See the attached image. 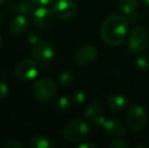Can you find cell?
Returning a JSON list of instances; mask_svg holds the SVG:
<instances>
[{
  "label": "cell",
  "instance_id": "23",
  "mask_svg": "<svg viewBox=\"0 0 149 148\" xmlns=\"http://www.w3.org/2000/svg\"><path fill=\"white\" fill-rule=\"evenodd\" d=\"M72 99L75 103L82 104V103H84L85 99H86V95H85V93L83 92V91H77V92H75L74 94H73Z\"/></svg>",
  "mask_w": 149,
  "mask_h": 148
},
{
  "label": "cell",
  "instance_id": "30",
  "mask_svg": "<svg viewBox=\"0 0 149 148\" xmlns=\"http://www.w3.org/2000/svg\"><path fill=\"white\" fill-rule=\"evenodd\" d=\"M143 2L146 4V5H149V0H143Z\"/></svg>",
  "mask_w": 149,
  "mask_h": 148
},
{
  "label": "cell",
  "instance_id": "10",
  "mask_svg": "<svg viewBox=\"0 0 149 148\" xmlns=\"http://www.w3.org/2000/svg\"><path fill=\"white\" fill-rule=\"evenodd\" d=\"M54 13H52L50 10L46 9L44 7H40L33 11V22L36 26L40 30H47L51 28L54 22Z\"/></svg>",
  "mask_w": 149,
  "mask_h": 148
},
{
  "label": "cell",
  "instance_id": "8",
  "mask_svg": "<svg viewBox=\"0 0 149 148\" xmlns=\"http://www.w3.org/2000/svg\"><path fill=\"white\" fill-rule=\"evenodd\" d=\"M31 54L35 60L41 63H48L55 56V50L49 42L40 41L33 46Z\"/></svg>",
  "mask_w": 149,
  "mask_h": 148
},
{
  "label": "cell",
  "instance_id": "17",
  "mask_svg": "<svg viewBox=\"0 0 149 148\" xmlns=\"http://www.w3.org/2000/svg\"><path fill=\"white\" fill-rule=\"evenodd\" d=\"M138 0H121L119 3V10L124 16L133 13L137 10Z\"/></svg>",
  "mask_w": 149,
  "mask_h": 148
},
{
  "label": "cell",
  "instance_id": "11",
  "mask_svg": "<svg viewBox=\"0 0 149 148\" xmlns=\"http://www.w3.org/2000/svg\"><path fill=\"white\" fill-rule=\"evenodd\" d=\"M102 129L110 136L115 137V138H120L126 134V129L123 123L116 119H109V120L106 119L102 125Z\"/></svg>",
  "mask_w": 149,
  "mask_h": 148
},
{
  "label": "cell",
  "instance_id": "28",
  "mask_svg": "<svg viewBox=\"0 0 149 148\" xmlns=\"http://www.w3.org/2000/svg\"><path fill=\"white\" fill-rule=\"evenodd\" d=\"M95 144L93 143H90V142H84V143H81V144L78 145V148H96Z\"/></svg>",
  "mask_w": 149,
  "mask_h": 148
},
{
  "label": "cell",
  "instance_id": "12",
  "mask_svg": "<svg viewBox=\"0 0 149 148\" xmlns=\"http://www.w3.org/2000/svg\"><path fill=\"white\" fill-rule=\"evenodd\" d=\"M29 26V19L28 16L22 15V14H18L17 16L11 19L8 26V30H9L10 34L13 36H20L26 31Z\"/></svg>",
  "mask_w": 149,
  "mask_h": 148
},
{
  "label": "cell",
  "instance_id": "3",
  "mask_svg": "<svg viewBox=\"0 0 149 148\" xmlns=\"http://www.w3.org/2000/svg\"><path fill=\"white\" fill-rule=\"evenodd\" d=\"M148 45V34L143 28L136 26L131 31L128 42L127 53L129 55H138L146 49Z\"/></svg>",
  "mask_w": 149,
  "mask_h": 148
},
{
  "label": "cell",
  "instance_id": "24",
  "mask_svg": "<svg viewBox=\"0 0 149 148\" xmlns=\"http://www.w3.org/2000/svg\"><path fill=\"white\" fill-rule=\"evenodd\" d=\"M8 91H9L8 85L6 84L5 82L1 81V82H0V99H5V97L8 95Z\"/></svg>",
  "mask_w": 149,
  "mask_h": 148
},
{
  "label": "cell",
  "instance_id": "1",
  "mask_svg": "<svg viewBox=\"0 0 149 148\" xmlns=\"http://www.w3.org/2000/svg\"><path fill=\"white\" fill-rule=\"evenodd\" d=\"M129 22L125 16L113 14L102 24L100 35L104 42L109 46L116 47L121 45L128 33Z\"/></svg>",
  "mask_w": 149,
  "mask_h": 148
},
{
  "label": "cell",
  "instance_id": "19",
  "mask_svg": "<svg viewBox=\"0 0 149 148\" xmlns=\"http://www.w3.org/2000/svg\"><path fill=\"white\" fill-rule=\"evenodd\" d=\"M73 80H74V78H73V75L71 73H69V72H63V73H61L59 75V77H58V82H59V84L61 86H69V85L72 84Z\"/></svg>",
  "mask_w": 149,
  "mask_h": 148
},
{
  "label": "cell",
  "instance_id": "21",
  "mask_svg": "<svg viewBox=\"0 0 149 148\" xmlns=\"http://www.w3.org/2000/svg\"><path fill=\"white\" fill-rule=\"evenodd\" d=\"M4 147L5 148H24V145L22 142L16 139H9L4 143Z\"/></svg>",
  "mask_w": 149,
  "mask_h": 148
},
{
  "label": "cell",
  "instance_id": "29",
  "mask_svg": "<svg viewBox=\"0 0 149 148\" xmlns=\"http://www.w3.org/2000/svg\"><path fill=\"white\" fill-rule=\"evenodd\" d=\"M6 1H7V0H0V5H1V4H4Z\"/></svg>",
  "mask_w": 149,
  "mask_h": 148
},
{
  "label": "cell",
  "instance_id": "27",
  "mask_svg": "<svg viewBox=\"0 0 149 148\" xmlns=\"http://www.w3.org/2000/svg\"><path fill=\"white\" fill-rule=\"evenodd\" d=\"M33 4H39V5H47V4L53 2L54 0H31Z\"/></svg>",
  "mask_w": 149,
  "mask_h": 148
},
{
  "label": "cell",
  "instance_id": "31",
  "mask_svg": "<svg viewBox=\"0 0 149 148\" xmlns=\"http://www.w3.org/2000/svg\"><path fill=\"white\" fill-rule=\"evenodd\" d=\"M1 43H2V40H1V37H0V47H1Z\"/></svg>",
  "mask_w": 149,
  "mask_h": 148
},
{
  "label": "cell",
  "instance_id": "13",
  "mask_svg": "<svg viewBox=\"0 0 149 148\" xmlns=\"http://www.w3.org/2000/svg\"><path fill=\"white\" fill-rule=\"evenodd\" d=\"M107 105L110 110L114 112L123 111L128 106V99L126 97L122 94H114L111 95L107 101Z\"/></svg>",
  "mask_w": 149,
  "mask_h": 148
},
{
  "label": "cell",
  "instance_id": "6",
  "mask_svg": "<svg viewBox=\"0 0 149 148\" xmlns=\"http://www.w3.org/2000/svg\"><path fill=\"white\" fill-rule=\"evenodd\" d=\"M14 74L20 80H33L39 74V66L33 60H22L14 68Z\"/></svg>",
  "mask_w": 149,
  "mask_h": 148
},
{
  "label": "cell",
  "instance_id": "18",
  "mask_svg": "<svg viewBox=\"0 0 149 148\" xmlns=\"http://www.w3.org/2000/svg\"><path fill=\"white\" fill-rule=\"evenodd\" d=\"M71 101L67 97H60L54 103V108L58 112H65L70 108Z\"/></svg>",
  "mask_w": 149,
  "mask_h": 148
},
{
  "label": "cell",
  "instance_id": "26",
  "mask_svg": "<svg viewBox=\"0 0 149 148\" xmlns=\"http://www.w3.org/2000/svg\"><path fill=\"white\" fill-rule=\"evenodd\" d=\"M28 42H29V44H30V45L35 46L36 44L40 42V37L38 36L36 33H31V34L28 36Z\"/></svg>",
  "mask_w": 149,
  "mask_h": 148
},
{
  "label": "cell",
  "instance_id": "22",
  "mask_svg": "<svg viewBox=\"0 0 149 148\" xmlns=\"http://www.w3.org/2000/svg\"><path fill=\"white\" fill-rule=\"evenodd\" d=\"M110 147L112 148H129V144L126 142L125 140L118 139V140H114L110 144Z\"/></svg>",
  "mask_w": 149,
  "mask_h": 148
},
{
  "label": "cell",
  "instance_id": "14",
  "mask_svg": "<svg viewBox=\"0 0 149 148\" xmlns=\"http://www.w3.org/2000/svg\"><path fill=\"white\" fill-rule=\"evenodd\" d=\"M9 8L11 10H13V11L17 12L18 14H22V15H26V16H30L35 11L33 4L30 1H20V2L12 1L11 4L9 5Z\"/></svg>",
  "mask_w": 149,
  "mask_h": 148
},
{
  "label": "cell",
  "instance_id": "5",
  "mask_svg": "<svg viewBox=\"0 0 149 148\" xmlns=\"http://www.w3.org/2000/svg\"><path fill=\"white\" fill-rule=\"evenodd\" d=\"M127 121L130 128L133 131H142L146 127L148 121L147 111L141 105H132L128 110Z\"/></svg>",
  "mask_w": 149,
  "mask_h": 148
},
{
  "label": "cell",
  "instance_id": "7",
  "mask_svg": "<svg viewBox=\"0 0 149 148\" xmlns=\"http://www.w3.org/2000/svg\"><path fill=\"white\" fill-rule=\"evenodd\" d=\"M53 13L59 19H70L76 14L77 5L73 0H56L54 2Z\"/></svg>",
  "mask_w": 149,
  "mask_h": 148
},
{
  "label": "cell",
  "instance_id": "15",
  "mask_svg": "<svg viewBox=\"0 0 149 148\" xmlns=\"http://www.w3.org/2000/svg\"><path fill=\"white\" fill-rule=\"evenodd\" d=\"M55 143L49 137L37 135L30 142V148H55Z\"/></svg>",
  "mask_w": 149,
  "mask_h": 148
},
{
  "label": "cell",
  "instance_id": "4",
  "mask_svg": "<svg viewBox=\"0 0 149 148\" xmlns=\"http://www.w3.org/2000/svg\"><path fill=\"white\" fill-rule=\"evenodd\" d=\"M57 85L50 78H41L33 84V95L39 101H48L55 97Z\"/></svg>",
  "mask_w": 149,
  "mask_h": 148
},
{
  "label": "cell",
  "instance_id": "25",
  "mask_svg": "<svg viewBox=\"0 0 149 148\" xmlns=\"http://www.w3.org/2000/svg\"><path fill=\"white\" fill-rule=\"evenodd\" d=\"M126 18H127V20L129 22H137L138 20H139V18H140V14H139V12L136 10V11H134L133 13H131V14H129V15H127V16H125Z\"/></svg>",
  "mask_w": 149,
  "mask_h": 148
},
{
  "label": "cell",
  "instance_id": "9",
  "mask_svg": "<svg viewBox=\"0 0 149 148\" xmlns=\"http://www.w3.org/2000/svg\"><path fill=\"white\" fill-rule=\"evenodd\" d=\"M97 55V50L93 46H83L77 50L75 54V62L80 66L90 65L96 60Z\"/></svg>",
  "mask_w": 149,
  "mask_h": 148
},
{
  "label": "cell",
  "instance_id": "16",
  "mask_svg": "<svg viewBox=\"0 0 149 148\" xmlns=\"http://www.w3.org/2000/svg\"><path fill=\"white\" fill-rule=\"evenodd\" d=\"M102 115V105L98 101H93L90 105L86 107L83 113V117L84 119H88V120L92 121L93 119L97 118V117Z\"/></svg>",
  "mask_w": 149,
  "mask_h": 148
},
{
  "label": "cell",
  "instance_id": "2",
  "mask_svg": "<svg viewBox=\"0 0 149 148\" xmlns=\"http://www.w3.org/2000/svg\"><path fill=\"white\" fill-rule=\"evenodd\" d=\"M89 132V125L86 119H74L64 129V138L68 142L78 143L87 137Z\"/></svg>",
  "mask_w": 149,
  "mask_h": 148
},
{
  "label": "cell",
  "instance_id": "20",
  "mask_svg": "<svg viewBox=\"0 0 149 148\" xmlns=\"http://www.w3.org/2000/svg\"><path fill=\"white\" fill-rule=\"evenodd\" d=\"M136 66L141 70H149V56L140 55L135 60Z\"/></svg>",
  "mask_w": 149,
  "mask_h": 148
}]
</instances>
